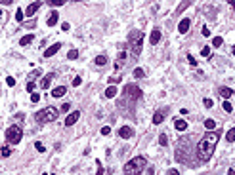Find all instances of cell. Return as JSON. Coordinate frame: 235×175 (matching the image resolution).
Masks as SVG:
<instances>
[{
    "label": "cell",
    "instance_id": "6da1fadb",
    "mask_svg": "<svg viewBox=\"0 0 235 175\" xmlns=\"http://www.w3.org/2000/svg\"><path fill=\"white\" fill-rule=\"evenodd\" d=\"M216 145H218V133H210L208 131L206 135H203V139L197 145V156L201 158V162H206L214 154Z\"/></svg>",
    "mask_w": 235,
    "mask_h": 175
},
{
    "label": "cell",
    "instance_id": "7a4b0ae2",
    "mask_svg": "<svg viewBox=\"0 0 235 175\" xmlns=\"http://www.w3.org/2000/svg\"><path fill=\"white\" fill-rule=\"evenodd\" d=\"M143 38H145V34H143L141 31H132L130 32V36H128V46H130V53H132V57H138L141 53Z\"/></svg>",
    "mask_w": 235,
    "mask_h": 175
},
{
    "label": "cell",
    "instance_id": "3957f363",
    "mask_svg": "<svg viewBox=\"0 0 235 175\" xmlns=\"http://www.w3.org/2000/svg\"><path fill=\"white\" fill-rule=\"evenodd\" d=\"M145 164H147V160L143 156H136V158H132L130 162H126V166H124V173L126 175H138L141 169L145 168Z\"/></svg>",
    "mask_w": 235,
    "mask_h": 175
},
{
    "label": "cell",
    "instance_id": "277c9868",
    "mask_svg": "<svg viewBox=\"0 0 235 175\" xmlns=\"http://www.w3.org/2000/svg\"><path fill=\"white\" fill-rule=\"evenodd\" d=\"M57 114H59V111H57L56 107H46L44 111H40V113L35 114V120L46 124V122H54V120L57 118Z\"/></svg>",
    "mask_w": 235,
    "mask_h": 175
},
{
    "label": "cell",
    "instance_id": "5b68a950",
    "mask_svg": "<svg viewBox=\"0 0 235 175\" xmlns=\"http://www.w3.org/2000/svg\"><path fill=\"white\" fill-rule=\"evenodd\" d=\"M21 137H23V131H21V128H17V126H12V128H8V130H6L8 143L17 145L19 141H21Z\"/></svg>",
    "mask_w": 235,
    "mask_h": 175
},
{
    "label": "cell",
    "instance_id": "8992f818",
    "mask_svg": "<svg viewBox=\"0 0 235 175\" xmlns=\"http://www.w3.org/2000/svg\"><path fill=\"white\" fill-rule=\"evenodd\" d=\"M124 63H126V44H121L119 46V55H117V61H115V69L117 70L122 69Z\"/></svg>",
    "mask_w": 235,
    "mask_h": 175
},
{
    "label": "cell",
    "instance_id": "52a82bcc",
    "mask_svg": "<svg viewBox=\"0 0 235 175\" xmlns=\"http://www.w3.org/2000/svg\"><path fill=\"white\" fill-rule=\"evenodd\" d=\"M119 135H121L122 139H130L134 135V130L130 128V126H122L121 130H119Z\"/></svg>",
    "mask_w": 235,
    "mask_h": 175
},
{
    "label": "cell",
    "instance_id": "ba28073f",
    "mask_svg": "<svg viewBox=\"0 0 235 175\" xmlns=\"http://www.w3.org/2000/svg\"><path fill=\"white\" fill-rule=\"evenodd\" d=\"M40 6H42V2H33V4H31V6H27V17H31V15H35V13H37L38 12V8H40Z\"/></svg>",
    "mask_w": 235,
    "mask_h": 175
},
{
    "label": "cell",
    "instance_id": "9c48e42d",
    "mask_svg": "<svg viewBox=\"0 0 235 175\" xmlns=\"http://www.w3.org/2000/svg\"><path fill=\"white\" fill-rule=\"evenodd\" d=\"M59 48H61V44H59V42H57V44H52L50 48L44 51V57H52V55H56L57 51H59Z\"/></svg>",
    "mask_w": 235,
    "mask_h": 175
},
{
    "label": "cell",
    "instance_id": "30bf717a",
    "mask_svg": "<svg viewBox=\"0 0 235 175\" xmlns=\"http://www.w3.org/2000/svg\"><path fill=\"white\" fill-rule=\"evenodd\" d=\"M80 118V113L78 111H75L73 114H69L67 118H65V126H73V124H76V120Z\"/></svg>",
    "mask_w": 235,
    "mask_h": 175
},
{
    "label": "cell",
    "instance_id": "8fae6325",
    "mask_svg": "<svg viewBox=\"0 0 235 175\" xmlns=\"http://www.w3.org/2000/svg\"><path fill=\"white\" fill-rule=\"evenodd\" d=\"M67 93V88L65 86H57V88H54V89H52V97H63V95Z\"/></svg>",
    "mask_w": 235,
    "mask_h": 175
},
{
    "label": "cell",
    "instance_id": "7c38bea8",
    "mask_svg": "<svg viewBox=\"0 0 235 175\" xmlns=\"http://www.w3.org/2000/svg\"><path fill=\"white\" fill-rule=\"evenodd\" d=\"M189 25H191V21H189V19H182V21H180V25H178L180 34H185V32L189 31Z\"/></svg>",
    "mask_w": 235,
    "mask_h": 175
},
{
    "label": "cell",
    "instance_id": "4fadbf2b",
    "mask_svg": "<svg viewBox=\"0 0 235 175\" xmlns=\"http://www.w3.org/2000/svg\"><path fill=\"white\" fill-rule=\"evenodd\" d=\"M54 72H50V74H46L44 78H42V82H40V86H42V89H46V88H50V84H52V80H54Z\"/></svg>",
    "mask_w": 235,
    "mask_h": 175
},
{
    "label": "cell",
    "instance_id": "5bb4252c",
    "mask_svg": "<svg viewBox=\"0 0 235 175\" xmlns=\"http://www.w3.org/2000/svg\"><path fill=\"white\" fill-rule=\"evenodd\" d=\"M231 95H233V89H231V88H220V97H222L224 101H228Z\"/></svg>",
    "mask_w": 235,
    "mask_h": 175
},
{
    "label": "cell",
    "instance_id": "9a60e30c",
    "mask_svg": "<svg viewBox=\"0 0 235 175\" xmlns=\"http://www.w3.org/2000/svg\"><path fill=\"white\" fill-rule=\"evenodd\" d=\"M165 116H166L165 111H157L155 116H153V124H161V122H165Z\"/></svg>",
    "mask_w": 235,
    "mask_h": 175
},
{
    "label": "cell",
    "instance_id": "2e32d148",
    "mask_svg": "<svg viewBox=\"0 0 235 175\" xmlns=\"http://www.w3.org/2000/svg\"><path fill=\"white\" fill-rule=\"evenodd\" d=\"M174 128H176L178 131H185V130H187V122L178 118V120H174Z\"/></svg>",
    "mask_w": 235,
    "mask_h": 175
},
{
    "label": "cell",
    "instance_id": "e0dca14e",
    "mask_svg": "<svg viewBox=\"0 0 235 175\" xmlns=\"http://www.w3.org/2000/svg\"><path fill=\"white\" fill-rule=\"evenodd\" d=\"M159 40H161V31H159V29H155V31L151 32V36H149V42H151V44H159Z\"/></svg>",
    "mask_w": 235,
    "mask_h": 175
},
{
    "label": "cell",
    "instance_id": "ac0fdd59",
    "mask_svg": "<svg viewBox=\"0 0 235 175\" xmlns=\"http://www.w3.org/2000/svg\"><path fill=\"white\" fill-rule=\"evenodd\" d=\"M115 95H117V88H115V86H109L107 89H105V97H107V99H113Z\"/></svg>",
    "mask_w": 235,
    "mask_h": 175
},
{
    "label": "cell",
    "instance_id": "d6986e66",
    "mask_svg": "<svg viewBox=\"0 0 235 175\" xmlns=\"http://www.w3.org/2000/svg\"><path fill=\"white\" fill-rule=\"evenodd\" d=\"M57 19H59L57 12H52V13H50V17H48V25H50V27H54V25L57 23Z\"/></svg>",
    "mask_w": 235,
    "mask_h": 175
},
{
    "label": "cell",
    "instance_id": "ffe728a7",
    "mask_svg": "<svg viewBox=\"0 0 235 175\" xmlns=\"http://www.w3.org/2000/svg\"><path fill=\"white\" fill-rule=\"evenodd\" d=\"M94 63H96V65H100V67H103V65H107V57H105V55H98L94 59Z\"/></svg>",
    "mask_w": 235,
    "mask_h": 175
},
{
    "label": "cell",
    "instance_id": "44dd1931",
    "mask_svg": "<svg viewBox=\"0 0 235 175\" xmlns=\"http://www.w3.org/2000/svg\"><path fill=\"white\" fill-rule=\"evenodd\" d=\"M226 141H229V143H233V141H235V128H231V130L226 133Z\"/></svg>",
    "mask_w": 235,
    "mask_h": 175
},
{
    "label": "cell",
    "instance_id": "7402d4cb",
    "mask_svg": "<svg viewBox=\"0 0 235 175\" xmlns=\"http://www.w3.org/2000/svg\"><path fill=\"white\" fill-rule=\"evenodd\" d=\"M31 42H33V34H27V36H23L21 40H19L21 46H27V44H31Z\"/></svg>",
    "mask_w": 235,
    "mask_h": 175
},
{
    "label": "cell",
    "instance_id": "603a6c76",
    "mask_svg": "<svg viewBox=\"0 0 235 175\" xmlns=\"http://www.w3.org/2000/svg\"><path fill=\"white\" fill-rule=\"evenodd\" d=\"M204 128H206L208 131H210V130H214V128H216V122H214V120H210V118H208V120H204Z\"/></svg>",
    "mask_w": 235,
    "mask_h": 175
},
{
    "label": "cell",
    "instance_id": "cb8c5ba5",
    "mask_svg": "<svg viewBox=\"0 0 235 175\" xmlns=\"http://www.w3.org/2000/svg\"><path fill=\"white\" fill-rule=\"evenodd\" d=\"M23 17H25V12H23L21 8H17V12H15V19H17L19 23H23Z\"/></svg>",
    "mask_w": 235,
    "mask_h": 175
},
{
    "label": "cell",
    "instance_id": "d4e9b609",
    "mask_svg": "<svg viewBox=\"0 0 235 175\" xmlns=\"http://www.w3.org/2000/svg\"><path fill=\"white\" fill-rule=\"evenodd\" d=\"M46 4H50V6H63L65 4V0H48V2H46Z\"/></svg>",
    "mask_w": 235,
    "mask_h": 175
},
{
    "label": "cell",
    "instance_id": "484cf974",
    "mask_svg": "<svg viewBox=\"0 0 235 175\" xmlns=\"http://www.w3.org/2000/svg\"><path fill=\"white\" fill-rule=\"evenodd\" d=\"M222 36H214V40H212V46H214V48H220V46H222Z\"/></svg>",
    "mask_w": 235,
    "mask_h": 175
},
{
    "label": "cell",
    "instance_id": "4316f807",
    "mask_svg": "<svg viewBox=\"0 0 235 175\" xmlns=\"http://www.w3.org/2000/svg\"><path fill=\"white\" fill-rule=\"evenodd\" d=\"M134 76H136V78H143V76H145V72H143V69H140V67H138V69H134Z\"/></svg>",
    "mask_w": 235,
    "mask_h": 175
},
{
    "label": "cell",
    "instance_id": "83f0119b",
    "mask_svg": "<svg viewBox=\"0 0 235 175\" xmlns=\"http://www.w3.org/2000/svg\"><path fill=\"white\" fill-rule=\"evenodd\" d=\"M159 143L163 145V147H166V145H168V137H166V133H161V137H159Z\"/></svg>",
    "mask_w": 235,
    "mask_h": 175
},
{
    "label": "cell",
    "instance_id": "f1b7e54d",
    "mask_svg": "<svg viewBox=\"0 0 235 175\" xmlns=\"http://www.w3.org/2000/svg\"><path fill=\"white\" fill-rule=\"evenodd\" d=\"M224 111H226V113H233V107H231L229 101H224Z\"/></svg>",
    "mask_w": 235,
    "mask_h": 175
},
{
    "label": "cell",
    "instance_id": "f546056e",
    "mask_svg": "<svg viewBox=\"0 0 235 175\" xmlns=\"http://www.w3.org/2000/svg\"><path fill=\"white\" fill-rule=\"evenodd\" d=\"M35 149H37L38 152H44V150H46V147H44L42 143H40V141H37V143H35Z\"/></svg>",
    "mask_w": 235,
    "mask_h": 175
},
{
    "label": "cell",
    "instance_id": "4dcf8cb0",
    "mask_svg": "<svg viewBox=\"0 0 235 175\" xmlns=\"http://www.w3.org/2000/svg\"><path fill=\"white\" fill-rule=\"evenodd\" d=\"M201 55H203V57H208L210 55V46H204L203 50H201Z\"/></svg>",
    "mask_w": 235,
    "mask_h": 175
},
{
    "label": "cell",
    "instance_id": "1f68e13d",
    "mask_svg": "<svg viewBox=\"0 0 235 175\" xmlns=\"http://www.w3.org/2000/svg\"><path fill=\"white\" fill-rule=\"evenodd\" d=\"M67 57H69V59H76V57H78V50H71L69 53H67Z\"/></svg>",
    "mask_w": 235,
    "mask_h": 175
},
{
    "label": "cell",
    "instance_id": "d6a6232c",
    "mask_svg": "<svg viewBox=\"0 0 235 175\" xmlns=\"http://www.w3.org/2000/svg\"><path fill=\"white\" fill-rule=\"evenodd\" d=\"M38 74H40V70H38V69H35V70H33V72H31V74L27 76V80H33V78H37Z\"/></svg>",
    "mask_w": 235,
    "mask_h": 175
},
{
    "label": "cell",
    "instance_id": "836d02e7",
    "mask_svg": "<svg viewBox=\"0 0 235 175\" xmlns=\"http://www.w3.org/2000/svg\"><path fill=\"white\" fill-rule=\"evenodd\" d=\"M6 84H8L10 88H13V86H15V78H13V76H8V78H6Z\"/></svg>",
    "mask_w": 235,
    "mask_h": 175
},
{
    "label": "cell",
    "instance_id": "e575fe53",
    "mask_svg": "<svg viewBox=\"0 0 235 175\" xmlns=\"http://www.w3.org/2000/svg\"><path fill=\"white\" fill-rule=\"evenodd\" d=\"M0 154H2L4 158H8V156H10V149H8V147H2V150H0Z\"/></svg>",
    "mask_w": 235,
    "mask_h": 175
},
{
    "label": "cell",
    "instance_id": "d590c367",
    "mask_svg": "<svg viewBox=\"0 0 235 175\" xmlns=\"http://www.w3.org/2000/svg\"><path fill=\"white\" fill-rule=\"evenodd\" d=\"M203 103H204V107H206V109H212V107H214V101H212V99H204Z\"/></svg>",
    "mask_w": 235,
    "mask_h": 175
},
{
    "label": "cell",
    "instance_id": "8d00e7d4",
    "mask_svg": "<svg viewBox=\"0 0 235 175\" xmlns=\"http://www.w3.org/2000/svg\"><path fill=\"white\" fill-rule=\"evenodd\" d=\"M27 91L35 93V82H27Z\"/></svg>",
    "mask_w": 235,
    "mask_h": 175
},
{
    "label": "cell",
    "instance_id": "74e56055",
    "mask_svg": "<svg viewBox=\"0 0 235 175\" xmlns=\"http://www.w3.org/2000/svg\"><path fill=\"white\" fill-rule=\"evenodd\" d=\"M109 133H111V128H109V126H103L102 128V135H109Z\"/></svg>",
    "mask_w": 235,
    "mask_h": 175
},
{
    "label": "cell",
    "instance_id": "f35d334b",
    "mask_svg": "<svg viewBox=\"0 0 235 175\" xmlns=\"http://www.w3.org/2000/svg\"><path fill=\"white\" fill-rule=\"evenodd\" d=\"M80 82H82V78H80V76H75V78H73V86H80Z\"/></svg>",
    "mask_w": 235,
    "mask_h": 175
},
{
    "label": "cell",
    "instance_id": "ab89813d",
    "mask_svg": "<svg viewBox=\"0 0 235 175\" xmlns=\"http://www.w3.org/2000/svg\"><path fill=\"white\" fill-rule=\"evenodd\" d=\"M31 101L33 103H38V101H40V95L38 93H31Z\"/></svg>",
    "mask_w": 235,
    "mask_h": 175
},
{
    "label": "cell",
    "instance_id": "60d3db41",
    "mask_svg": "<svg viewBox=\"0 0 235 175\" xmlns=\"http://www.w3.org/2000/svg\"><path fill=\"white\" fill-rule=\"evenodd\" d=\"M69 109H71V105H69V103H65V105L61 107V109H59V113H67Z\"/></svg>",
    "mask_w": 235,
    "mask_h": 175
},
{
    "label": "cell",
    "instance_id": "b9f144b4",
    "mask_svg": "<svg viewBox=\"0 0 235 175\" xmlns=\"http://www.w3.org/2000/svg\"><path fill=\"white\" fill-rule=\"evenodd\" d=\"M166 175H180V171L172 168V169H168V171H166Z\"/></svg>",
    "mask_w": 235,
    "mask_h": 175
},
{
    "label": "cell",
    "instance_id": "7bdbcfd3",
    "mask_svg": "<svg viewBox=\"0 0 235 175\" xmlns=\"http://www.w3.org/2000/svg\"><path fill=\"white\" fill-rule=\"evenodd\" d=\"M187 59H189V63H191V65H193V67H195V65H197V61H195V57L191 55V53H189V55H187Z\"/></svg>",
    "mask_w": 235,
    "mask_h": 175
},
{
    "label": "cell",
    "instance_id": "ee69618b",
    "mask_svg": "<svg viewBox=\"0 0 235 175\" xmlns=\"http://www.w3.org/2000/svg\"><path fill=\"white\" fill-rule=\"evenodd\" d=\"M203 36H210V31H208V27H206V25L203 27Z\"/></svg>",
    "mask_w": 235,
    "mask_h": 175
},
{
    "label": "cell",
    "instance_id": "f6af8a7d",
    "mask_svg": "<svg viewBox=\"0 0 235 175\" xmlns=\"http://www.w3.org/2000/svg\"><path fill=\"white\" fill-rule=\"evenodd\" d=\"M61 29H63V31H69V23H61Z\"/></svg>",
    "mask_w": 235,
    "mask_h": 175
},
{
    "label": "cell",
    "instance_id": "bcb514c9",
    "mask_svg": "<svg viewBox=\"0 0 235 175\" xmlns=\"http://www.w3.org/2000/svg\"><path fill=\"white\" fill-rule=\"evenodd\" d=\"M228 175H235V169L231 168V169H229V171H228Z\"/></svg>",
    "mask_w": 235,
    "mask_h": 175
},
{
    "label": "cell",
    "instance_id": "7dc6e473",
    "mask_svg": "<svg viewBox=\"0 0 235 175\" xmlns=\"http://www.w3.org/2000/svg\"><path fill=\"white\" fill-rule=\"evenodd\" d=\"M98 175H103V169L102 168H100V173H98Z\"/></svg>",
    "mask_w": 235,
    "mask_h": 175
},
{
    "label": "cell",
    "instance_id": "c3c4849f",
    "mask_svg": "<svg viewBox=\"0 0 235 175\" xmlns=\"http://www.w3.org/2000/svg\"><path fill=\"white\" fill-rule=\"evenodd\" d=\"M0 17H2V13H0Z\"/></svg>",
    "mask_w": 235,
    "mask_h": 175
}]
</instances>
